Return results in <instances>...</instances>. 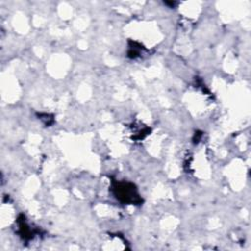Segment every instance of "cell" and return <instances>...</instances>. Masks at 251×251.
Instances as JSON below:
<instances>
[{"mask_svg": "<svg viewBox=\"0 0 251 251\" xmlns=\"http://www.w3.org/2000/svg\"><path fill=\"white\" fill-rule=\"evenodd\" d=\"M116 197L125 203H138L141 201L136 188L127 182H117L114 187Z\"/></svg>", "mask_w": 251, "mask_h": 251, "instance_id": "1", "label": "cell"}]
</instances>
